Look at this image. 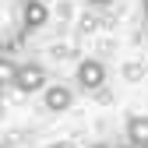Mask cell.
<instances>
[{"mask_svg": "<svg viewBox=\"0 0 148 148\" xmlns=\"http://www.w3.org/2000/svg\"><path fill=\"white\" fill-rule=\"evenodd\" d=\"M32 0H0V49L11 53L21 46V39L28 35L25 28V14H28Z\"/></svg>", "mask_w": 148, "mask_h": 148, "instance_id": "1", "label": "cell"}, {"mask_svg": "<svg viewBox=\"0 0 148 148\" xmlns=\"http://www.w3.org/2000/svg\"><path fill=\"white\" fill-rule=\"evenodd\" d=\"M18 92H25V95H32V92H46V71L42 64H21V71H18Z\"/></svg>", "mask_w": 148, "mask_h": 148, "instance_id": "2", "label": "cell"}, {"mask_svg": "<svg viewBox=\"0 0 148 148\" xmlns=\"http://www.w3.org/2000/svg\"><path fill=\"white\" fill-rule=\"evenodd\" d=\"M102 81H106V67H102V60L88 57V60H81V64H78V85H81L85 92L102 88Z\"/></svg>", "mask_w": 148, "mask_h": 148, "instance_id": "3", "label": "cell"}, {"mask_svg": "<svg viewBox=\"0 0 148 148\" xmlns=\"http://www.w3.org/2000/svg\"><path fill=\"white\" fill-rule=\"evenodd\" d=\"M71 102H74V92H71L67 85H49V88L42 92V106L49 109V113H67Z\"/></svg>", "mask_w": 148, "mask_h": 148, "instance_id": "4", "label": "cell"}, {"mask_svg": "<svg viewBox=\"0 0 148 148\" xmlns=\"http://www.w3.org/2000/svg\"><path fill=\"white\" fill-rule=\"evenodd\" d=\"M127 138H131V148H148V116L145 113L127 116Z\"/></svg>", "mask_w": 148, "mask_h": 148, "instance_id": "5", "label": "cell"}, {"mask_svg": "<svg viewBox=\"0 0 148 148\" xmlns=\"http://www.w3.org/2000/svg\"><path fill=\"white\" fill-rule=\"evenodd\" d=\"M46 18H49L46 4H42V0H32V4H28V14H25V28L28 32H39L46 25Z\"/></svg>", "mask_w": 148, "mask_h": 148, "instance_id": "6", "label": "cell"}, {"mask_svg": "<svg viewBox=\"0 0 148 148\" xmlns=\"http://www.w3.org/2000/svg\"><path fill=\"white\" fill-rule=\"evenodd\" d=\"M18 71H21V64H14L11 57H4V60H0V81H4V85H18Z\"/></svg>", "mask_w": 148, "mask_h": 148, "instance_id": "7", "label": "cell"}, {"mask_svg": "<svg viewBox=\"0 0 148 148\" xmlns=\"http://www.w3.org/2000/svg\"><path fill=\"white\" fill-rule=\"evenodd\" d=\"M88 4H92V7H109L113 0H88Z\"/></svg>", "mask_w": 148, "mask_h": 148, "instance_id": "8", "label": "cell"}, {"mask_svg": "<svg viewBox=\"0 0 148 148\" xmlns=\"http://www.w3.org/2000/svg\"><path fill=\"white\" fill-rule=\"evenodd\" d=\"M141 11H145V21H148V0H141Z\"/></svg>", "mask_w": 148, "mask_h": 148, "instance_id": "9", "label": "cell"}, {"mask_svg": "<svg viewBox=\"0 0 148 148\" xmlns=\"http://www.w3.org/2000/svg\"><path fill=\"white\" fill-rule=\"evenodd\" d=\"M49 148H71V145H49Z\"/></svg>", "mask_w": 148, "mask_h": 148, "instance_id": "10", "label": "cell"}]
</instances>
